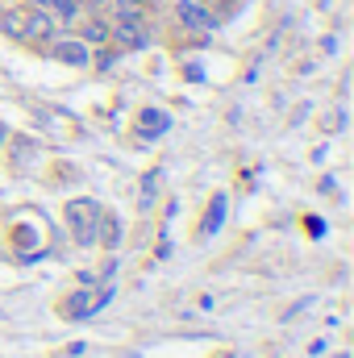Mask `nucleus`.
<instances>
[{
    "label": "nucleus",
    "instance_id": "obj_1",
    "mask_svg": "<svg viewBox=\"0 0 354 358\" xmlns=\"http://www.w3.org/2000/svg\"><path fill=\"white\" fill-rule=\"evenodd\" d=\"M100 217H104V208H100L96 200H71V204H67V225H71V238H76L80 246H96V238H100Z\"/></svg>",
    "mask_w": 354,
    "mask_h": 358
},
{
    "label": "nucleus",
    "instance_id": "obj_2",
    "mask_svg": "<svg viewBox=\"0 0 354 358\" xmlns=\"http://www.w3.org/2000/svg\"><path fill=\"white\" fill-rule=\"evenodd\" d=\"M113 46L121 50H146L150 46V21L146 17H113Z\"/></svg>",
    "mask_w": 354,
    "mask_h": 358
},
{
    "label": "nucleus",
    "instance_id": "obj_3",
    "mask_svg": "<svg viewBox=\"0 0 354 358\" xmlns=\"http://www.w3.org/2000/svg\"><path fill=\"white\" fill-rule=\"evenodd\" d=\"M55 34H63V25L55 21V13L50 8H29L25 4V25H21V42H29V46H46Z\"/></svg>",
    "mask_w": 354,
    "mask_h": 358
},
{
    "label": "nucleus",
    "instance_id": "obj_4",
    "mask_svg": "<svg viewBox=\"0 0 354 358\" xmlns=\"http://www.w3.org/2000/svg\"><path fill=\"white\" fill-rule=\"evenodd\" d=\"M108 296H113L108 287H104V292H88V287H80V292H71L59 308H63V317H67V321H84V317L100 313V308L108 304Z\"/></svg>",
    "mask_w": 354,
    "mask_h": 358
},
{
    "label": "nucleus",
    "instance_id": "obj_5",
    "mask_svg": "<svg viewBox=\"0 0 354 358\" xmlns=\"http://www.w3.org/2000/svg\"><path fill=\"white\" fill-rule=\"evenodd\" d=\"M46 50H50V59H59V63H67V67H88L92 63V46H84L76 34H71V38L55 34V38L46 42Z\"/></svg>",
    "mask_w": 354,
    "mask_h": 358
},
{
    "label": "nucleus",
    "instance_id": "obj_6",
    "mask_svg": "<svg viewBox=\"0 0 354 358\" xmlns=\"http://www.w3.org/2000/svg\"><path fill=\"white\" fill-rule=\"evenodd\" d=\"M176 21L187 34H208L217 25V17L204 8V0H176Z\"/></svg>",
    "mask_w": 354,
    "mask_h": 358
},
{
    "label": "nucleus",
    "instance_id": "obj_7",
    "mask_svg": "<svg viewBox=\"0 0 354 358\" xmlns=\"http://www.w3.org/2000/svg\"><path fill=\"white\" fill-rule=\"evenodd\" d=\"M76 38H80L84 46H92V50H100V46H108V42H113V25H108L100 13H84V17H80V25H76Z\"/></svg>",
    "mask_w": 354,
    "mask_h": 358
},
{
    "label": "nucleus",
    "instance_id": "obj_8",
    "mask_svg": "<svg viewBox=\"0 0 354 358\" xmlns=\"http://www.w3.org/2000/svg\"><path fill=\"white\" fill-rule=\"evenodd\" d=\"M167 129H171V117L163 108H142L138 113V138H159Z\"/></svg>",
    "mask_w": 354,
    "mask_h": 358
},
{
    "label": "nucleus",
    "instance_id": "obj_9",
    "mask_svg": "<svg viewBox=\"0 0 354 358\" xmlns=\"http://www.w3.org/2000/svg\"><path fill=\"white\" fill-rule=\"evenodd\" d=\"M46 8L55 13V21H59V25H80V17L88 13V8H84V0H46Z\"/></svg>",
    "mask_w": 354,
    "mask_h": 358
},
{
    "label": "nucleus",
    "instance_id": "obj_10",
    "mask_svg": "<svg viewBox=\"0 0 354 358\" xmlns=\"http://www.w3.org/2000/svg\"><path fill=\"white\" fill-rule=\"evenodd\" d=\"M21 25H25V4L21 8H0V34L21 42Z\"/></svg>",
    "mask_w": 354,
    "mask_h": 358
},
{
    "label": "nucleus",
    "instance_id": "obj_11",
    "mask_svg": "<svg viewBox=\"0 0 354 358\" xmlns=\"http://www.w3.org/2000/svg\"><path fill=\"white\" fill-rule=\"evenodd\" d=\"M113 17H150V0H113Z\"/></svg>",
    "mask_w": 354,
    "mask_h": 358
},
{
    "label": "nucleus",
    "instance_id": "obj_12",
    "mask_svg": "<svg viewBox=\"0 0 354 358\" xmlns=\"http://www.w3.org/2000/svg\"><path fill=\"white\" fill-rule=\"evenodd\" d=\"M221 221H225V196H213V204H208V217H204L200 234H213V229H217Z\"/></svg>",
    "mask_w": 354,
    "mask_h": 358
},
{
    "label": "nucleus",
    "instance_id": "obj_13",
    "mask_svg": "<svg viewBox=\"0 0 354 358\" xmlns=\"http://www.w3.org/2000/svg\"><path fill=\"white\" fill-rule=\"evenodd\" d=\"M155 196H159V176H146L142 179V208H150Z\"/></svg>",
    "mask_w": 354,
    "mask_h": 358
},
{
    "label": "nucleus",
    "instance_id": "obj_14",
    "mask_svg": "<svg viewBox=\"0 0 354 358\" xmlns=\"http://www.w3.org/2000/svg\"><path fill=\"white\" fill-rule=\"evenodd\" d=\"M113 0H84V8H108Z\"/></svg>",
    "mask_w": 354,
    "mask_h": 358
},
{
    "label": "nucleus",
    "instance_id": "obj_15",
    "mask_svg": "<svg viewBox=\"0 0 354 358\" xmlns=\"http://www.w3.org/2000/svg\"><path fill=\"white\" fill-rule=\"evenodd\" d=\"M4 138H8V129H4V125H0V142H4Z\"/></svg>",
    "mask_w": 354,
    "mask_h": 358
}]
</instances>
